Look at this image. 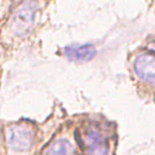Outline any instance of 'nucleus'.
Segmentation results:
<instances>
[{"label": "nucleus", "mask_w": 155, "mask_h": 155, "mask_svg": "<svg viewBox=\"0 0 155 155\" xmlns=\"http://www.w3.org/2000/svg\"><path fill=\"white\" fill-rule=\"evenodd\" d=\"M41 2H15L7 10L0 28V44L5 48H13L27 40L35 30L41 11Z\"/></svg>", "instance_id": "nucleus-1"}, {"label": "nucleus", "mask_w": 155, "mask_h": 155, "mask_svg": "<svg viewBox=\"0 0 155 155\" xmlns=\"http://www.w3.org/2000/svg\"><path fill=\"white\" fill-rule=\"evenodd\" d=\"M5 155H36L42 132L33 121L19 120L1 124Z\"/></svg>", "instance_id": "nucleus-2"}, {"label": "nucleus", "mask_w": 155, "mask_h": 155, "mask_svg": "<svg viewBox=\"0 0 155 155\" xmlns=\"http://www.w3.org/2000/svg\"><path fill=\"white\" fill-rule=\"evenodd\" d=\"M74 132L81 155H113L114 136L104 121L87 117Z\"/></svg>", "instance_id": "nucleus-3"}, {"label": "nucleus", "mask_w": 155, "mask_h": 155, "mask_svg": "<svg viewBox=\"0 0 155 155\" xmlns=\"http://www.w3.org/2000/svg\"><path fill=\"white\" fill-rule=\"evenodd\" d=\"M36 155H81L74 128L64 126L39 150Z\"/></svg>", "instance_id": "nucleus-4"}, {"label": "nucleus", "mask_w": 155, "mask_h": 155, "mask_svg": "<svg viewBox=\"0 0 155 155\" xmlns=\"http://www.w3.org/2000/svg\"><path fill=\"white\" fill-rule=\"evenodd\" d=\"M133 68L137 76L142 81L151 86H155V54L154 53L144 52L138 54L137 58L134 59Z\"/></svg>", "instance_id": "nucleus-5"}, {"label": "nucleus", "mask_w": 155, "mask_h": 155, "mask_svg": "<svg viewBox=\"0 0 155 155\" xmlns=\"http://www.w3.org/2000/svg\"><path fill=\"white\" fill-rule=\"evenodd\" d=\"M63 56L68 58L69 61H75V62H84L88 61L94 57L96 54V47L90 44L85 45H71L67 46L62 51Z\"/></svg>", "instance_id": "nucleus-6"}, {"label": "nucleus", "mask_w": 155, "mask_h": 155, "mask_svg": "<svg viewBox=\"0 0 155 155\" xmlns=\"http://www.w3.org/2000/svg\"><path fill=\"white\" fill-rule=\"evenodd\" d=\"M4 57H5V48L0 44V76H1V67H2V62H4Z\"/></svg>", "instance_id": "nucleus-7"}, {"label": "nucleus", "mask_w": 155, "mask_h": 155, "mask_svg": "<svg viewBox=\"0 0 155 155\" xmlns=\"http://www.w3.org/2000/svg\"><path fill=\"white\" fill-rule=\"evenodd\" d=\"M4 19H5V18H0V28H1V25H2V22H4Z\"/></svg>", "instance_id": "nucleus-8"}]
</instances>
